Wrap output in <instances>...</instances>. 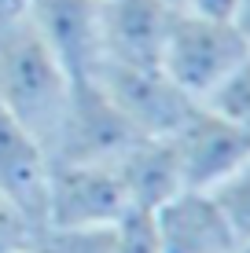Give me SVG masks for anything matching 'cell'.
<instances>
[{
    "label": "cell",
    "instance_id": "18",
    "mask_svg": "<svg viewBox=\"0 0 250 253\" xmlns=\"http://www.w3.org/2000/svg\"><path fill=\"white\" fill-rule=\"evenodd\" d=\"M236 30L243 33V41H247V48H250V0H239V7H236Z\"/></svg>",
    "mask_w": 250,
    "mask_h": 253
},
{
    "label": "cell",
    "instance_id": "21",
    "mask_svg": "<svg viewBox=\"0 0 250 253\" xmlns=\"http://www.w3.org/2000/svg\"><path fill=\"white\" fill-rule=\"evenodd\" d=\"M169 4H173V0H169Z\"/></svg>",
    "mask_w": 250,
    "mask_h": 253
},
{
    "label": "cell",
    "instance_id": "13",
    "mask_svg": "<svg viewBox=\"0 0 250 253\" xmlns=\"http://www.w3.org/2000/svg\"><path fill=\"white\" fill-rule=\"evenodd\" d=\"M210 195H213V202L221 206L225 220L232 224L236 239L239 242L250 239V158L239 165V169H232Z\"/></svg>",
    "mask_w": 250,
    "mask_h": 253
},
{
    "label": "cell",
    "instance_id": "7",
    "mask_svg": "<svg viewBox=\"0 0 250 253\" xmlns=\"http://www.w3.org/2000/svg\"><path fill=\"white\" fill-rule=\"evenodd\" d=\"M26 19L74 77H96L103 63V0H30Z\"/></svg>",
    "mask_w": 250,
    "mask_h": 253
},
{
    "label": "cell",
    "instance_id": "1",
    "mask_svg": "<svg viewBox=\"0 0 250 253\" xmlns=\"http://www.w3.org/2000/svg\"><path fill=\"white\" fill-rule=\"evenodd\" d=\"M70 88L74 77L26 15L0 26V107L19 118L45 147H51Z\"/></svg>",
    "mask_w": 250,
    "mask_h": 253
},
{
    "label": "cell",
    "instance_id": "19",
    "mask_svg": "<svg viewBox=\"0 0 250 253\" xmlns=\"http://www.w3.org/2000/svg\"><path fill=\"white\" fill-rule=\"evenodd\" d=\"M236 253H250V239H243V242H239V246H236Z\"/></svg>",
    "mask_w": 250,
    "mask_h": 253
},
{
    "label": "cell",
    "instance_id": "14",
    "mask_svg": "<svg viewBox=\"0 0 250 253\" xmlns=\"http://www.w3.org/2000/svg\"><path fill=\"white\" fill-rule=\"evenodd\" d=\"M202 107H210L213 114H221V118L236 121V125L250 128V55L232 70L210 95H206Z\"/></svg>",
    "mask_w": 250,
    "mask_h": 253
},
{
    "label": "cell",
    "instance_id": "11",
    "mask_svg": "<svg viewBox=\"0 0 250 253\" xmlns=\"http://www.w3.org/2000/svg\"><path fill=\"white\" fill-rule=\"evenodd\" d=\"M118 172H122V184L133 198V209L151 213L154 206H162L166 198H173L180 187V172L169 151V139H136L133 147H125L114 158Z\"/></svg>",
    "mask_w": 250,
    "mask_h": 253
},
{
    "label": "cell",
    "instance_id": "15",
    "mask_svg": "<svg viewBox=\"0 0 250 253\" xmlns=\"http://www.w3.org/2000/svg\"><path fill=\"white\" fill-rule=\"evenodd\" d=\"M41 224L26 213L22 206H15L7 195H0V253H19L33 250Z\"/></svg>",
    "mask_w": 250,
    "mask_h": 253
},
{
    "label": "cell",
    "instance_id": "10",
    "mask_svg": "<svg viewBox=\"0 0 250 253\" xmlns=\"http://www.w3.org/2000/svg\"><path fill=\"white\" fill-rule=\"evenodd\" d=\"M48 172H51L48 147L19 118H11L0 107V195L22 206L37 224L45 216Z\"/></svg>",
    "mask_w": 250,
    "mask_h": 253
},
{
    "label": "cell",
    "instance_id": "8",
    "mask_svg": "<svg viewBox=\"0 0 250 253\" xmlns=\"http://www.w3.org/2000/svg\"><path fill=\"white\" fill-rule=\"evenodd\" d=\"M158 253H236L239 239L210 191H177L151 209Z\"/></svg>",
    "mask_w": 250,
    "mask_h": 253
},
{
    "label": "cell",
    "instance_id": "6",
    "mask_svg": "<svg viewBox=\"0 0 250 253\" xmlns=\"http://www.w3.org/2000/svg\"><path fill=\"white\" fill-rule=\"evenodd\" d=\"M96 81L144 139L169 136L199 107L162 74V66H100Z\"/></svg>",
    "mask_w": 250,
    "mask_h": 253
},
{
    "label": "cell",
    "instance_id": "4",
    "mask_svg": "<svg viewBox=\"0 0 250 253\" xmlns=\"http://www.w3.org/2000/svg\"><path fill=\"white\" fill-rule=\"evenodd\" d=\"M136 139L144 136H136L96 77H77L48 154L51 162H110Z\"/></svg>",
    "mask_w": 250,
    "mask_h": 253
},
{
    "label": "cell",
    "instance_id": "5",
    "mask_svg": "<svg viewBox=\"0 0 250 253\" xmlns=\"http://www.w3.org/2000/svg\"><path fill=\"white\" fill-rule=\"evenodd\" d=\"M166 139L184 191H213L232 169L250 158V128L213 114L202 103Z\"/></svg>",
    "mask_w": 250,
    "mask_h": 253
},
{
    "label": "cell",
    "instance_id": "3",
    "mask_svg": "<svg viewBox=\"0 0 250 253\" xmlns=\"http://www.w3.org/2000/svg\"><path fill=\"white\" fill-rule=\"evenodd\" d=\"M133 213V198L110 162H51L41 228H96Z\"/></svg>",
    "mask_w": 250,
    "mask_h": 253
},
{
    "label": "cell",
    "instance_id": "17",
    "mask_svg": "<svg viewBox=\"0 0 250 253\" xmlns=\"http://www.w3.org/2000/svg\"><path fill=\"white\" fill-rule=\"evenodd\" d=\"M26 7H30V0H0V26H4V22H15V19H22Z\"/></svg>",
    "mask_w": 250,
    "mask_h": 253
},
{
    "label": "cell",
    "instance_id": "12",
    "mask_svg": "<svg viewBox=\"0 0 250 253\" xmlns=\"http://www.w3.org/2000/svg\"><path fill=\"white\" fill-rule=\"evenodd\" d=\"M33 250L37 253H122L118 220L96 224V228H41Z\"/></svg>",
    "mask_w": 250,
    "mask_h": 253
},
{
    "label": "cell",
    "instance_id": "20",
    "mask_svg": "<svg viewBox=\"0 0 250 253\" xmlns=\"http://www.w3.org/2000/svg\"><path fill=\"white\" fill-rule=\"evenodd\" d=\"M19 253H37V250H19Z\"/></svg>",
    "mask_w": 250,
    "mask_h": 253
},
{
    "label": "cell",
    "instance_id": "16",
    "mask_svg": "<svg viewBox=\"0 0 250 253\" xmlns=\"http://www.w3.org/2000/svg\"><path fill=\"white\" fill-rule=\"evenodd\" d=\"M173 7H177V11H188V15H202V19L232 22V19H236L239 0H173Z\"/></svg>",
    "mask_w": 250,
    "mask_h": 253
},
{
    "label": "cell",
    "instance_id": "2",
    "mask_svg": "<svg viewBox=\"0 0 250 253\" xmlns=\"http://www.w3.org/2000/svg\"><path fill=\"white\" fill-rule=\"evenodd\" d=\"M247 55L250 48L236 22L202 19V15H188L173 7L158 66L188 99L202 103Z\"/></svg>",
    "mask_w": 250,
    "mask_h": 253
},
{
    "label": "cell",
    "instance_id": "9",
    "mask_svg": "<svg viewBox=\"0 0 250 253\" xmlns=\"http://www.w3.org/2000/svg\"><path fill=\"white\" fill-rule=\"evenodd\" d=\"M169 19H173L169 0H103L100 66H158Z\"/></svg>",
    "mask_w": 250,
    "mask_h": 253
}]
</instances>
